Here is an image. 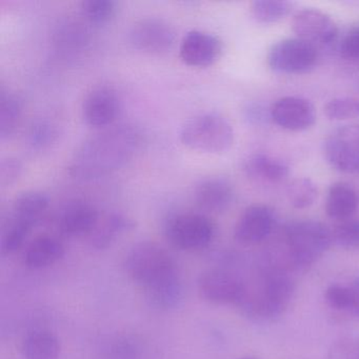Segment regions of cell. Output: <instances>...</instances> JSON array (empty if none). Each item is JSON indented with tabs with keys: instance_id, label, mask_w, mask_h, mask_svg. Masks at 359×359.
<instances>
[{
	"instance_id": "obj_1",
	"label": "cell",
	"mask_w": 359,
	"mask_h": 359,
	"mask_svg": "<svg viewBox=\"0 0 359 359\" xmlns=\"http://www.w3.org/2000/svg\"><path fill=\"white\" fill-rule=\"evenodd\" d=\"M128 276L144 289L153 306L169 311L184 298V285L173 256L154 241L136 243L125 257Z\"/></svg>"
},
{
	"instance_id": "obj_2",
	"label": "cell",
	"mask_w": 359,
	"mask_h": 359,
	"mask_svg": "<svg viewBox=\"0 0 359 359\" xmlns=\"http://www.w3.org/2000/svg\"><path fill=\"white\" fill-rule=\"evenodd\" d=\"M144 135L136 126L107 128L86 140L71 158L69 173L79 180H94L125 167L142 148Z\"/></svg>"
},
{
	"instance_id": "obj_3",
	"label": "cell",
	"mask_w": 359,
	"mask_h": 359,
	"mask_svg": "<svg viewBox=\"0 0 359 359\" xmlns=\"http://www.w3.org/2000/svg\"><path fill=\"white\" fill-rule=\"evenodd\" d=\"M295 293V283L285 269L273 266L266 271L257 290H247L241 308L256 321H272L287 310Z\"/></svg>"
},
{
	"instance_id": "obj_4",
	"label": "cell",
	"mask_w": 359,
	"mask_h": 359,
	"mask_svg": "<svg viewBox=\"0 0 359 359\" xmlns=\"http://www.w3.org/2000/svg\"><path fill=\"white\" fill-rule=\"evenodd\" d=\"M285 268L304 270L333 243L332 230L316 220H297L285 226Z\"/></svg>"
},
{
	"instance_id": "obj_5",
	"label": "cell",
	"mask_w": 359,
	"mask_h": 359,
	"mask_svg": "<svg viewBox=\"0 0 359 359\" xmlns=\"http://www.w3.org/2000/svg\"><path fill=\"white\" fill-rule=\"evenodd\" d=\"M180 140L191 150L222 154L234 144V130L224 115L217 112L201 113L182 125Z\"/></svg>"
},
{
	"instance_id": "obj_6",
	"label": "cell",
	"mask_w": 359,
	"mask_h": 359,
	"mask_svg": "<svg viewBox=\"0 0 359 359\" xmlns=\"http://www.w3.org/2000/svg\"><path fill=\"white\" fill-rule=\"evenodd\" d=\"M163 232L167 241L176 249L196 252L211 245L216 228L211 218L203 214L182 212L165 220Z\"/></svg>"
},
{
	"instance_id": "obj_7",
	"label": "cell",
	"mask_w": 359,
	"mask_h": 359,
	"mask_svg": "<svg viewBox=\"0 0 359 359\" xmlns=\"http://www.w3.org/2000/svg\"><path fill=\"white\" fill-rule=\"evenodd\" d=\"M316 47L299 39H287L273 45L268 54L269 67L280 74H304L316 66Z\"/></svg>"
},
{
	"instance_id": "obj_8",
	"label": "cell",
	"mask_w": 359,
	"mask_h": 359,
	"mask_svg": "<svg viewBox=\"0 0 359 359\" xmlns=\"http://www.w3.org/2000/svg\"><path fill=\"white\" fill-rule=\"evenodd\" d=\"M323 153L334 169L359 175V125L344 126L330 134Z\"/></svg>"
},
{
	"instance_id": "obj_9",
	"label": "cell",
	"mask_w": 359,
	"mask_h": 359,
	"mask_svg": "<svg viewBox=\"0 0 359 359\" xmlns=\"http://www.w3.org/2000/svg\"><path fill=\"white\" fill-rule=\"evenodd\" d=\"M173 27L159 18H142L129 31V41L134 49L151 55L168 53L175 43Z\"/></svg>"
},
{
	"instance_id": "obj_10",
	"label": "cell",
	"mask_w": 359,
	"mask_h": 359,
	"mask_svg": "<svg viewBox=\"0 0 359 359\" xmlns=\"http://www.w3.org/2000/svg\"><path fill=\"white\" fill-rule=\"evenodd\" d=\"M197 287L205 302L220 306H241L248 290L238 276L222 269H210L201 273Z\"/></svg>"
},
{
	"instance_id": "obj_11",
	"label": "cell",
	"mask_w": 359,
	"mask_h": 359,
	"mask_svg": "<svg viewBox=\"0 0 359 359\" xmlns=\"http://www.w3.org/2000/svg\"><path fill=\"white\" fill-rule=\"evenodd\" d=\"M275 226V214L262 203L250 205L235 224L234 238L243 245H255L268 238Z\"/></svg>"
},
{
	"instance_id": "obj_12",
	"label": "cell",
	"mask_w": 359,
	"mask_h": 359,
	"mask_svg": "<svg viewBox=\"0 0 359 359\" xmlns=\"http://www.w3.org/2000/svg\"><path fill=\"white\" fill-rule=\"evenodd\" d=\"M292 30L311 45L327 46L333 43L338 35V28L331 16L316 9L297 12L292 20Z\"/></svg>"
},
{
	"instance_id": "obj_13",
	"label": "cell",
	"mask_w": 359,
	"mask_h": 359,
	"mask_svg": "<svg viewBox=\"0 0 359 359\" xmlns=\"http://www.w3.org/2000/svg\"><path fill=\"white\" fill-rule=\"evenodd\" d=\"M271 119L283 129L302 132L316 121V111L310 100L297 96H285L276 100L270 109Z\"/></svg>"
},
{
	"instance_id": "obj_14",
	"label": "cell",
	"mask_w": 359,
	"mask_h": 359,
	"mask_svg": "<svg viewBox=\"0 0 359 359\" xmlns=\"http://www.w3.org/2000/svg\"><path fill=\"white\" fill-rule=\"evenodd\" d=\"M222 43L217 36L201 30L189 31L180 46L182 62L190 67L205 68L219 60Z\"/></svg>"
},
{
	"instance_id": "obj_15",
	"label": "cell",
	"mask_w": 359,
	"mask_h": 359,
	"mask_svg": "<svg viewBox=\"0 0 359 359\" xmlns=\"http://www.w3.org/2000/svg\"><path fill=\"white\" fill-rule=\"evenodd\" d=\"M121 102L112 88L100 87L86 96L81 107L83 121L90 127L108 128L121 112Z\"/></svg>"
},
{
	"instance_id": "obj_16",
	"label": "cell",
	"mask_w": 359,
	"mask_h": 359,
	"mask_svg": "<svg viewBox=\"0 0 359 359\" xmlns=\"http://www.w3.org/2000/svg\"><path fill=\"white\" fill-rule=\"evenodd\" d=\"M100 213L92 203L76 201L69 203L60 212L57 219L58 230L71 238L90 236L100 222Z\"/></svg>"
},
{
	"instance_id": "obj_17",
	"label": "cell",
	"mask_w": 359,
	"mask_h": 359,
	"mask_svg": "<svg viewBox=\"0 0 359 359\" xmlns=\"http://www.w3.org/2000/svg\"><path fill=\"white\" fill-rule=\"evenodd\" d=\"M234 198L233 184L226 178L220 176L203 178L195 186V201L205 211L222 213L230 209Z\"/></svg>"
},
{
	"instance_id": "obj_18",
	"label": "cell",
	"mask_w": 359,
	"mask_h": 359,
	"mask_svg": "<svg viewBox=\"0 0 359 359\" xmlns=\"http://www.w3.org/2000/svg\"><path fill=\"white\" fill-rule=\"evenodd\" d=\"M65 255V245L57 237L41 235L33 239L24 254V262L31 270L53 266Z\"/></svg>"
},
{
	"instance_id": "obj_19",
	"label": "cell",
	"mask_w": 359,
	"mask_h": 359,
	"mask_svg": "<svg viewBox=\"0 0 359 359\" xmlns=\"http://www.w3.org/2000/svg\"><path fill=\"white\" fill-rule=\"evenodd\" d=\"M50 199L41 191H25L14 199L10 219L34 229L49 207Z\"/></svg>"
},
{
	"instance_id": "obj_20",
	"label": "cell",
	"mask_w": 359,
	"mask_h": 359,
	"mask_svg": "<svg viewBox=\"0 0 359 359\" xmlns=\"http://www.w3.org/2000/svg\"><path fill=\"white\" fill-rule=\"evenodd\" d=\"M135 222L121 212H113L100 220L95 230L90 235V243L95 250H106L126 233L133 230Z\"/></svg>"
},
{
	"instance_id": "obj_21",
	"label": "cell",
	"mask_w": 359,
	"mask_h": 359,
	"mask_svg": "<svg viewBox=\"0 0 359 359\" xmlns=\"http://www.w3.org/2000/svg\"><path fill=\"white\" fill-rule=\"evenodd\" d=\"M358 205V195L354 188L346 182H336L327 191L325 213L332 219L346 222L354 215Z\"/></svg>"
},
{
	"instance_id": "obj_22",
	"label": "cell",
	"mask_w": 359,
	"mask_h": 359,
	"mask_svg": "<svg viewBox=\"0 0 359 359\" xmlns=\"http://www.w3.org/2000/svg\"><path fill=\"white\" fill-rule=\"evenodd\" d=\"M243 169L252 180L271 184L285 182L290 175V167L285 161L266 154L252 155L245 161Z\"/></svg>"
},
{
	"instance_id": "obj_23",
	"label": "cell",
	"mask_w": 359,
	"mask_h": 359,
	"mask_svg": "<svg viewBox=\"0 0 359 359\" xmlns=\"http://www.w3.org/2000/svg\"><path fill=\"white\" fill-rule=\"evenodd\" d=\"M22 353L24 359H58L60 340L52 332L35 330L25 338Z\"/></svg>"
},
{
	"instance_id": "obj_24",
	"label": "cell",
	"mask_w": 359,
	"mask_h": 359,
	"mask_svg": "<svg viewBox=\"0 0 359 359\" xmlns=\"http://www.w3.org/2000/svg\"><path fill=\"white\" fill-rule=\"evenodd\" d=\"M24 112V100L9 90L0 93V140H5L15 133Z\"/></svg>"
},
{
	"instance_id": "obj_25",
	"label": "cell",
	"mask_w": 359,
	"mask_h": 359,
	"mask_svg": "<svg viewBox=\"0 0 359 359\" xmlns=\"http://www.w3.org/2000/svg\"><path fill=\"white\" fill-rule=\"evenodd\" d=\"M325 297L327 304L334 310L353 313L359 299V277L350 285H330Z\"/></svg>"
},
{
	"instance_id": "obj_26",
	"label": "cell",
	"mask_w": 359,
	"mask_h": 359,
	"mask_svg": "<svg viewBox=\"0 0 359 359\" xmlns=\"http://www.w3.org/2000/svg\"><path fill=\"white\" fill-rule=\"evenodd\" d=\"M293 5L285 0H257L252 4L253 18L260 24H275L291 13Z\"/></svg>"
},
{
	"instance_id": "obj_27",
	"label": "cell",
	"mask_w": 359,
	"mask_h": 359,
	"mask_svg": "<svg viewBox=\"0 0 359 359\" xmlns=\"http://www.w3.org/2000/svg\"><path fill=\"white\" fill-rule=\"evenodd\" d=\"M81 11L91 24L106 25L114 20L118 4L114 0H85L81 4Z\"/></svg>"
},
{
	"instance_id": "obj_28",
	"label": "cell",
	"mask_w": 359,
	"mask_h": 359,
	"mask_svg": "<svg viewBox=\"0 0 359 359\" xmlns=\"http://www.w3.org/2000/svg\"><path fill=\"white\" fill-rule=\"evenodd\" d=\"M316 184L309 178H297L294 180L287 188V196L292 207L295 209H306L310 208L317 199Z\"/></svg>"
},
{
	"instance_id": "obj_29",
	"label": "cell",
	"mask_w": 359,
	"mask_h": 359,
	"mask_svg": "<svg viewBox=\"0 0 359 359\" xmlns=\"http://www.w3.org/2000/svg\"><path fill=\"white\" fill-rule=\"evenodd\" d=\"M58 131L52 121L39 118L33 121L27 133V142L34 150H45L55 142Z\"/></svg>"
},
{
	"instance_id": "obj_30",
	"label": "cell",
	"mask_w": 359,
	"mask_h": 359,
	"mask_svg": "<svg viewBox=\"0 0 359 359\" xmlns=\"http://www.w3.org/2000/svg\"><path fill=\"white\" fill-rule=\"evenodd\" d=\"M330 121H348L359 117V100L355 97H337L330 100L323 109Z\"/></svg>"
},
{
	"instance_id": "obj_31",
	"label": "cell",
	"mask_w": 359,
	"mask_h": 359,
	"mask_svg": "<svg viewBox=\"0 0 359 359\" xmlns=\"http://www.w3.org/2000/svg\"><path fill=\"white\" fill-rule=\"evenodd\" d=\"M333 243L346 250H359V220H346L332 230Z\"/></svg>"
},
{
	"instance_id": "obj_32",
	"label": "cell",
	"mask_w": 359,
	"mask_h": 359,
	"mask_svg": "<svg viewBox=\"0 0 359 359\" xmlns=\"http://www.w3.org/2000/svg\"><path fill=\"white\" fill-rule=\"evenodd\" d=\"M327 359H359V338L346 337L336 341Z\"/></svg>"
},
{
	"instance_id": "obj_33",
	"label": "cell",
	"mask_w": 359,
	"mask_h": 359,
	"mask_svg": "<svg viewBox=\"0 0 359 359\" xmlns=\"http://www.w3.org/2000/svg\"><path fill=\"white\" fill-rule=\"evenodd\" d=\"M22 165L18 159L8 157L0 165V184L3 187L11 186L22 175Z\"/></svg>"
},
{
	"instance_id": "obj_34",
	"label": "cell",
	"mask_w": 359,
	"mask_h": 359,
	"mask_svg": "<svg viewBox=\"0 0 359 359\" xmlns=\"http://www.w3.org/2000/svg\"><path fill=\"white\" fill-rule=\"evenodd\" d=\"M340 54L348 60H359V26L346 33L340 43Z\"/></svg>"
},
{
	"instance_id": "obj_35",
	"label": "cell",
	"mask_w": 359,
	"mask_h": 359,
	"mask_svg": "<svg viewBox=\"0 0 359 359\" xmlns=\"http://www.w3.org/2000/svg\"><path fill=\"white\" fill-rule=\"evenodd\" d=\"M245 118L253 125H259L264 121V111L258 104H250L245 109Z\"/></svg>"
},
{
	"instance_id": "obj_36",
	"label": "cell",
	"mask_w": 359,
	"mask_h": 359,
	"mask_svg": "<svg viewBox=\"0 0 359 359\" xmlns=\"http://www.w3.org/2000/svg\"><path fill=\"white\" fill-rule=\"evenodd\" d=\"M353 314L356 315V316L359 317V299L357 302L356 306H355L354 311H353Z\"/></svg>"
},
{
	"instance_id": "obj_37",
	"label": "cell",
	"mask_w": 359,
	"mask_h": 359,
	"mask_svg": "<svg viewBox=\"0 0 359 359\" xmlns=\"http://www.w3.org/2000/svg\"><path fill=\"white\" fill-rule=\"evenodd\" d=\"M238 359H258V358H256V357L247 356V357H241V358H238Z\"/></svg>"
}]
</instances>
